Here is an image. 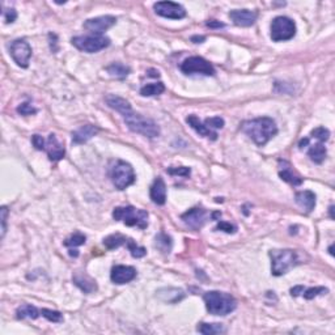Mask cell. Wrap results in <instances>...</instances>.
I'll list each match as a JSON object with an SVG mask.
<instances>
[{
  "mask_svg": "<svg viewBox=\"0 0 335 335\" xmlns=\"http://www.w3.org/2000/svg\"><path fill=\"white\" fill-rule=\"evenodd\" d=\"M99 127L93 126V125H85L77 129L76 131L72 132V144H84L88 140H91L95 135L99 134Z\"/></svg>",
  "mask_w": 335,
  "mask_h": 335,
  "instance_id": "obj_17",
  "label": "cell"
},
{
  "mask_svg": "<svg viewBox=\"0 0 335 335\" xmlns=\"http://www.w3.org/2000/svg\"><path fill=\"white\" fill-rule=\"evenodd\" d=\"M206 25H207L208 28H217V29L224 28L225 26V24H223V23H220V21H216V20L207 21V23H206Z\"/></svg>",
  "mask_w": 335,
  "mask_h": 335,
  "instance_id": "obj_44",
  "label": "cell"
},
{
  "mask_svg": "<svg viewBox=\"0 0 335 335\" xmlns=\"http://www.w3.org/2000/svg\"><path fill=\"white\" fill-rule=\"evenodd\" d=\"M241 131L246 134L257 146H264L278 134L275 121L268 117L245 121L241 125Z\"/></svg>",
  "mask_w": 335,
  "mask_h": 335,
  "instance_id": "obj_1",
  "label": "cell"
},
{
  "mask_svg": "<svg viewBox=\"0 0 335 335\" xmlns=\"http://www.w3.org/2000/svg\"><path fill=\"white\" fill-rule=\"evenodd\" d=\"M308 144H309V138L301 139V140H300V143H299V148L300 150H303L304 147H307Z\"/></svg>",
  "mask_w": 335,
  "mask_h": 335,
  "instance_id": "obj_47",
  "label": "cell"
},
{
  "mask_svg": "<svg viewBox=\"0 0 335 335\" xmlns=\"http://www.w3.org/2000/svg\"><path fill=\"white\" fill-rule=\"evenodd\" d=\"M85 241H87V237L84 236L83 233L76 232L66 238L64 245H66L67 248L71 249V248H76V246H81V245L85 244Z\"/></svg>",
  "mask_w": 335,
  "mask_h": 335,
  "instance_id": "obj_32",
  "label": "cell"
},
{
  "mask_svg": "<svg viewBox=\"0 0 335 335\" xmlns=\"http://www.w3.org/2000/svg\"><path fill=\"white\" fill-rule=\"evenodd\" d=\"M280 165V170H279V177L283 180V181L288 182L293 186H300L303 183V178L300 177L299 174H296L292 169V166L288 164L287 161H283V160H279Z\"/></svg>",
  "mask_w": 335,
  "mask_h": 335,
  "instance_id": "obj_21",
  "label": "cell"
},
{
  "mask_svg": "<svg viewBox=\"0 0 335 335\" xmlns=\"http://www.w3.org/2000/svg\"><path fill=\"white\" fill-rule=\"evenodd\" d=\"M304 289H305V288H304L303 285H296V287L291 288V295L293 296V297H297V296L303 293Z\"/></svg>",
  "mask_w": 335,
  "mask_h": 335,
  "instance_id": "obj_45",
  "label": "cell"
},
{
  "mask_svg": "<svg viewBox=\"0 0 335 335\" xmlns=\"http://www.w3.org/2000/svg\"><path fill=\"white\" fill-rule=\"evenodd\" d=\"M164 91H165V85L161 81H158V83H152L144 85L140 89V95L144 96V97H152V96L161 95Z\"/></svg>",
  "mask_w": 335,
  "mask_h": 335,
  "instance_id": "obj_31",
  "label": "cell"
},
{
  "mask_svg": "<svg viewBox=\"0 0 335 335\" xmlns=\"http://www.w3.org/2000/svg\"><path fill=\"white\" fill-rule=\"evenodd\" d=\"M206 40V37L203 36H194L191 37V41H193L194 44H203Z\"/></svg>",
  "mask_w": 335,
  "mask_h": 335,
  "instance_id": "obj_46",
  "label": "cell"
},
{
  "mask_svg": "<svg viewBox=\"0 0 335 335\" xmlns=\"http://www.w3.org/2000/svg\"><path fill=\"white\" fill-rule=\"evenodd\" d=\"M9 52L15 63L21 68H28L29 60L32 58V48L25 40L13 41L9 46Z\"/></svg>",
  "mask_w": 335,
  "mask_h": 335,
  "instance_id": "obj_10",
  "label": "cell"
},
{
  "mask_svg": "<svg viewBox=\"0 0 335 335\" xmlns=\"http://www.w3.org/2000/svg\"><path fill=\"white\" fill-rule=\"evenodd\" d=\"M40 315H41L40 309H37L36 307L29 305V304L21 305L20 308H17V310H16V317L19 319H24V318L36 319V318H38Z\"/></svg>",
  "mask_w": 335,
  "mask_h": 335,
  "instance_id": "obj_28",
  "label": "cell"
},
{
  "mask_svg": "<svg viewBox=\"0 0 335 335\" xmlns=\"http://www.w3.org/2000/svg\"><path fill=\"white\" fill-rule=\"evenodd\" d=\"M155 12L158 16L165 17V19H173V20H181L186 16L185 8L178 3L173 1H158L154 4Z\"/></svg>",
  "mask_w": 335,
  "mask_h": 335,
  "instance_id": "obj_12",
  "label": "cell"
},
{
  "mask_svg": "<svg viewBox=\"0 0 335 335\" xmlns=\"http://www.w3.org/2000/svg\"><path fill=\"white\" fill-rule=\"evenodd\" d=\"M155 248L160 250L162 254H169L172 252V248H173V241L166 233H158L155 238Z\"/></svg>",
  "mask_w": 335,
  "mask_h": 335,
  "instance_id": "obj_25",
  "label": "cell"
},
{
  "mask_svg": "<svg viewBox=\"0 0 335 335\" xmlns=\"http://www.w3.org/2000/svg\"><path fill=\"white\" fill-rule=\"evenodd\" d=\"M216 231H223L225 233H234L237 231V227L231 224V223H227V221H220L216 225Z\"/></svg>",
  "mask_w": 335,
  "mask_h": 335,
  "instance_id": "obj_42",
  "label": "cell"
},
{
  "mask_svg": "<svg viewBox=\"0 0 335 335\" xmlns=\"http://www.w3.org/2000/svg\"><path fill=\"white\" fill-rule=\"evenodd\" d=\"M3 17L7 24H12L17 19V12L13 8H4L3 11Z\"/></svg>",
  "mask_w": 335,
  "mask_h": 335,
  "instance_id": "obj_41",
  "label": "cell"
},
{
  "mask_svg": "<svg viewBox=\"0 0 335 335\" xmlns=\"http://www.w3.org/2000/svg\"><path fill=\"white\" fill-rule=\"evenodd\" d=\"M7 219H8V208L3 206L0 208V220H1V238H4L7 232Z\"/></svg>",
  "mask_w": 335,
  "mask_h": 335,
  "instance_id": "obj_39",
  "label": "cell"
},
{
  "mask_svg": "<svg viewBox=\"0 0 335 335\" xmlns=\"http://www.w3.org/2000/svg\"><path fill=\"white\" fill-rule=\"evenodd\" d=\"M181 219L187 227L194 231H199L207 223V220L212 217L207 209L202 208V207H194V208L186 211L185 213H182Z\"/></svg>",
  "mask_w": 335,
  "mask_h": 335,
  "instance_id": "obj_11",
  "label": "cell"
},
{
  "mask_svg": "<svg viewBox=\"0 0 335 335\" xmlns=\"http://www.w3.org/2000/svg\"><path fill=\"white\" fill-rule=\"evenodd\" d=\"M326 148L323 146L322 143H315L313 146L309 148L308 151V156L310 157V160L315 164H322L323 160L326 158Z\"/></svg>",
  "mask_w": 335,
  "mask_h": 335,
  "instance_id": "obj_26",
  "label": "cell"
},
{
  "mask_svg": "<svg viewBox=\"0 0 335 335\" xmlns=\"http://www.w3.org/2000/svg\"><path fill=\"white\" fill-rule=\"evenodd\" d=\"M296 34L295 21L289 17L278 16L271 23V40L274 42L292 40Z\"/></svg>",
  "mask_w": 335,
  "mask_h": 335,
  "instance_id": "obj_7",
  "label": "cell"
},
{
  "mask_svg": "<svg viewBox=\"0 0 335 335\" xmlns=\"http://www.w3.org/2000/svg\"><path fill=\"white\" fill-rule=\"evenodd\" d=\"M186 122L189 123V126L193 127L194 130L197 131L201 136H205V138L209 139V140H216L217 139L216 131L211 130V129H208V127L206 126L205 123H202L201 119L198 118L197 115H189V117L186 118Z\"/></svg>",
  "mask_w": 335,
  "mask_h": 335,
  "instance_id": "obj_19",
  "label": "cell"
},
{
  "mask_svg": "<svg viewBox=\"0 0 335 335\" xmlns=\"http://www.w3.org/2000/svg\"><path fill=\"white\" fill-rule=\"evenodd\" d=\"M224 123V119L220 118V117H212V118H207L205 121L206 126L213 131H215V129H223Z\"/></svg>",
  "mask_w": 335,
  "mask_h": 335,
  "instance_id": "obj_37",
  "label": "cell"
},
{
  "mask_svg": "<svg viewBox=\"0 0 335 335\" xmlns=\"http://www.w3.org/2000/svg\"><path fill=\"white\" fill-rule=\"evenodd\" d=\"M257 12L249 11V9H234L229 12V19L233 21V24L237 26H242V28H248L252 26L256 23Z\"/></svg>",
  "mask_w": 335,
  "mask_h": 335,
  "instance_id": "obj_15",
  "label": "cell"
},
{
  "mask_svg": "<svg viewBox=\"0 0 335 335\" xmlns=\"http://www.w3.org/2000/svg\"><path fill=\"white\" fill-rule=\"evenodd\" d=\"M327 292H329V289L325 287H313V288H308V289H304L303 296H304V299L311 300V299H314V297H317L318 295L327 293Z\"/></svg>",
  "mask_w": 335,
  "mask_h": 335,
  "instance_id": "obj_35",
  "label": "cell"
},
{
  "mask_svg": "<svg viewBox=\"0 0 335 335\" xmlns=\"http://www.w3.org/2000/svg\"><path fill=\"white\" fill-rule=\"evenodd\" d=\"M296 203L303 208L307 213H310L315 207V194L310 190H305V191H299L295 197Z\"/></svg>",
  "mask_w": 335,
  "mask_h": 335,
  "instance_id": "obj_20",
  "label": "cell"
},
{
  "mask_svg": "<svg viewBox=\"0 0 335 335\" xmlns=\"http://www.w3.org/2000/svg\"><path fill=\"white\" fill-rule=\"evenodd\" d=\"M74 283L84 292V293H92V292L97 291V284L91 276H88L87 274L83 272H77L74 276Z\"/></svg>",
  "mask_w": 335,
  "mask_h": 335,
  "instance_id": "obj_23",
  "label": "cell"
},
{
  "mask_svg": "<svg viewBox=\"0 0 335 335\" xmlns=\"http://www.w3.org/2000/svg\"><path fill=\"white\" fill-rule=\"evenodd\" d=\"M70 256L75 257V258H76V257H79V252H77L76 249L71 248V249H70Z\"/></svg>",
  "mask_w": 335,
  "mask_h": 335,
  "instance_id": "obj_48",
  "label": "cell"
},
{
  "mask_svg": "<svg viewBox=\"0 0 335 335\" xmlns=\"http://www.w3.org/2000/svg\"><path fill=\"white\" fill-rule=\"evenodd\" d=\"M136 278V270L131 266H123L118 264L111 268L110 279L114 284H126L130 283Z\"/></svg>",
  "mask_w": 335,
  "mask_h": 335,
  "instance_id": "obj_14",
  "label": "cell"
},
{
  "mask_svg": "<svg viewBox=\"0 0 335 335\" xmlns=\"http://www.w3.org/2000/svg\"><path fill=\"white\" fill-rule=\"evenodd\" d=\"M127 249L131 252V256L134 257V258H142V257H144L147 254V250L143 246H139V245H136V242H135L134 240H129V242H127Z\"/></svg>",
  "mask_w": 335,
  "mask_h": 335,
  "instance_id": "obj_34",
  "label": "cell"
},
{
  "mask_svg": "<svg viewBox=\"0 0 335 335\" xmlns=\"http://www.w3.org/2000/svg\"><path fill=\"white\" fill-rule=\"evenodd\" d=\"M110 178L113 185L118 190H125L135 182L134 168L126 161L117 160L110 168Z\"/></svg>",
  "mask_w": 335,
  "mask_h": 335,
  "instance_id": "obj_6",
  "label": "cell"
},
{
  "mask_svg": "<svg viewBox=\"0 0 335 335\" xmlns=\"http://www.w3.org/2000/svg\"><path fill=\"white\" fill-rule=\"evenodd\" d=\"M166 172L170 174V176H182V177H189L191 170L190 168H186V166H178V168H168Z\"/></svg>",
  "mask_w": 335,
  "mask_h": 335,
  "instance_id": "obj_38",
  "label": "cell"
},
{
  "mask_svg": "<svg viewBox=\"0 0 335 335\" xmlns=\"http://www.w3.org/2000/svg\"><path fill=\"white\" fill-rule=\"evenodd\" d=\"M107 74L111 76V77H115V79H125L130 74V67L129 66H125L123 63H111L110 66L106 67Z\"/></svg>",
  "mask_w": 335,
  "mask_h": 335,
  "instance_id": "obj_27",
  "label": "cell"
},
{
  "mask_svg": "<svg viewBox=\"0 0 335 335\" xmlns=\"http://www.w3.org/2000/svg\"><path fill=\"white\" fill-rule=\"evenodd\" d=\"M117 19L114 16H101L96 17V19H89L84 23V29H87L88 32L92 34H97V36H103V32H106L107 29H110L113 25H115Z\"/></svg>",
  "mask_w": 335,
  "mask_h": 335,
  "instance_id": "obj_13",
  "label": "cell"
},
{
  "mask_svg": "<svg viewBox=\"0 0 335 335\" xmlns=\"http://www.w3.org/2000/svg\"><path fill=\"white\" fill-rule=\"evenodd\" d=\"M123 119L132 132H136V134H140L150 139L157 138L160 135V127L157 126V123L152 119L143 117L142 114L135 113L134 110L129 111L127 114L123 115Z\"/></svg>",
  "mask_w": 335,
  "mask_h": 335,
  "instance_id": "obj_4",
  "label": "cell"
},
{
  "mask_svg": "<svg viewBox=\"0 0 335 335\" xmlns=\"http://www.w3.org/2000/svg\"><path fill=\"white\" fill-rule=\"evenodd\" d=\"M181 71L186 75H203V76H213L215 75V68L209 62L203 59L202 56H190L185 59L181 64Z\"/></svg>",
  "mask_w": 335,
  "mask_h": 335,
  "instance_id": "obj_9",
  "label": "cell"
},
{
  "mask_svg": "<svg viewBox=\"0 0 335 335\" xmlns=\"http://www.w3.org/2000/svg\"><path fill=\"white\" fill-rule=\"evenodd\" d=\"M129 237L123 236V234H119V233H115V234H110L107 236L105 240H103V245L106 246L107 249H117L119 246H126L127 242H129Z\"/></svg>",
  "mask_w": 335,
  "mask_h": 335,
  "instance_id": "obj_30",
  "label": "cell"
},
{
  "mask_svg": "<svg viewBox=\"0 0 335 335\" xmlns=\"http://www.w3.org/2000/svg\"><path fill=\"white\" fill-rule=\"evenodd\" d=\"M32 143H33V146L36 147V150H38V151L46 150V142H45V139L42 138L41 135H38V134L33 135Z\"/></svg>",
  "mask_w": 335,
  "mask_h": 335,
  "instance_id": "obj_43",
  "label": "cell"
},
{
  "mask_svg": "<svg viewBox=\"0 0 335 335\" xmlns=\"http://www.w3.org/2000/svg\"><path fill=\"white\" fill-rule=\"evenodd\" d=\"M329 252H330L331 256H333V254H334V252H333V245H331L330 248H329Z\"/></svg>",
  "mask_w": 335,
  "mask_h": 335,
  "instance_id": "obj_50",
  "label": "cell"
},
{
  "mask_svg": "<svg viewBox=\"0 0 335 335\" xmlns=\"http://www.w3.org/2000/svg\"><path fill=\"white\" fill-rule=\"evenodd\" d=\"M150 197L155 205L162 206L166 202V185L161 177H157L154 181L150 190Z\"/></svg>",
  "mask_w": 335,
  "mask_h": 335,
  "instance_id": "obj_18",
  "label": "cell"
},
{
  "mask_svg": "<svg viewBox=\"0 0 335 335\" xmlns=\"http://www.w3.org/2000/svg\"><path fill=\"white\" fill-rule=\"evenodd\" d=\"M157 296L162 301L176 304L185 297V292L178 288H162L157 291Z\"/></svg>",
  "mask_w": 335,
  "mask_h": 335,
  "instance_id": "obj_24",
  "label": "cell"
},
{
  "mask_svg": "<svg viewBox=\"0 0 335 335\" xmlns=\"http://www.w3.org/2000/svg\"><path fill=\"white\" fill-rule=\"evenodd\" d=\"M113 217L114 220L122 221L127 227H138L140 229H146L148 227V212L144 209L135 208L132 206L115 207Z\"/></svg>",
  "mask_w": 335,
  "mask_h": 335,
  "instance_id": "obj_5",
  "label": "cell"
},
{
  "mask_svg": "<svg viewBox=\"0 0 335 335\" xmlns=\"http://www.w3.org/2000/svg\"><path fill=\"white\" fill-rule=\"evenodd\" d=\"M105 101H106L107 106L111 107V109H114V110H117L118 113H121L122 117L125 114H127L129 111L132 110L130 103H129L127 100L119 97V96H115V95L107 96L106 99H105Z\"/></svg>",
  "mask_w": 335,
  "mask_h": 335,
  "instance_id": "obj_22",
  "label": "cell"
},
{
  "mask_svg": "<svg viewBox=\"0 0 335 335\" xmlns=\"http://www.w3.org/2000/svg\"><path fill=\"white\" fill-rule=\"evenodd\" d=\"M206 308L209 314L227 315L236 310L237 301L232 295L220 291H209L203 295Z\"/></svg>",
  "mask_w": 335,
  "mask_h": 335,
  "instance_id": "obj_3",
  "label": "cell"
},
{
  "mask_svg": "<svg viewBox=\"0 0 335 335\" xmlns=\"http://www.w3.org/2000/svg\"><path fill=\"white\" fill-rule=\"evenodd\" d=\"M46 152H48L49 158L52 161H59L64 157L66 155V148L62 143L56 139L55 134H50L48 138V142H46Z\"/></svg>",
  "mask_w": 335,
  "mask_h": 335,
  "instance_id": "obj_16",
  "label": "cell"
},
{
  "mask_svg": "<svg viewBox=\"0 0 335 335\" xmlns=\"http://www.w3.org/2000/svg\"><path fill=\"white\" fill-rule=\"evenodd\" d=\"M72 45L80 52L93 54L100 50L106 49L110 45V40L105 36H97V34H91V36H80L74 37L71 40Z\"/></svg>",
  "mask_w": 335,
  "mask_h": 335,
  "instance_id": "obj_8",
  "label": "cell"
},
{
  "mask_svg": "<svg viewBox=\"0 0 335 335\" xmlns=\"http://www.w3.org/2000/svg\"><path fill=\"white\" fill-rule=\"evenodd\" d=\"M41 315L45 317L48 321H50V322H63V314L56 310H52V309H46V308H44V309H41Z\"/></svg>",
  "mask_w": 335,
  "mask_h": 335,
  "instance_id": "obj_33",
  "label": "cell"
},
{
  "mask_svg": "<svg viewBox=\"0 0 335 335\" xmlns=\"http://www.w3.org/2000/svg\"><path fill=\"white\" fill-rule=\"evenodd\" d=\"M197 330L199 331L201 334L216 335V334H223V333H225V327H224V325H221V323L202 322L197 326Z\"/></svg>",
  "mask_w": 335,
  "mask_h": 335,
  "instance_id": "obj_29",
  "label": "cell"
},
{
  "mask_svg": "<svg viewBox=\"0 0 335 335\" xmlns=\"http://www.w3.org/2000/svg\"><path fill=\"white\" fill-rule=\"evenodd\" d=\"M17 113L21 115H32L36 114L37 109L36 107H33L29 103H21L20 106H17Z\"/></svg>",
  "mask_w": 335,
  "mask_h": 335,
  "instance_id": "obj_40",
  "label": "cell"
},
{
  "mask_svg": "<svg viewBox=\"0 0 335 335\" xmlns=\"http://www.w3.org/2000/svg\"><path fill=\"white\" fill-rule=\"evenodd\" d=\"M311 136L314 139H317L319 143H323L329 140V136H330V131L325 129V127H317L314 130L311 131Z\"/></svg>",
  "mask_w": 335,
  "mask_h": 335,
  "instance_id": "obj_36",
  "label": "cell"
},
{
  "mask_svg": "<svg viewBox=\"0 0 335 335\" xmlns=\"http://www.w3.org/2000/svg\"><path fill=\"white\" fill-rule=\"evenodd\" d=\"M268 256L271 258V272L274 276L284 275L297 264L303 263L301 254L292 249L271 250Z\"/></svg>",
  "mask_w": 335,
  "mask_h": 335,
  "instance_id": "obj_2",
  "label": "cell"
},
{
  "mask_svg": "<svg viewBox=\"0 0 335 335\" xmlns=\"http://www.w3.org/2000/svg\"><path fill=\"white\" fill-rule=\"evenodd\" d=\"M333 209H334V206H330V216H331V219H334V215H333Z\"/></svg>",
  "mask_w": 335,
  "mask_h": 335,
  "instance_id": "obj_49",
  "label": "cell"
}]
</instances>
